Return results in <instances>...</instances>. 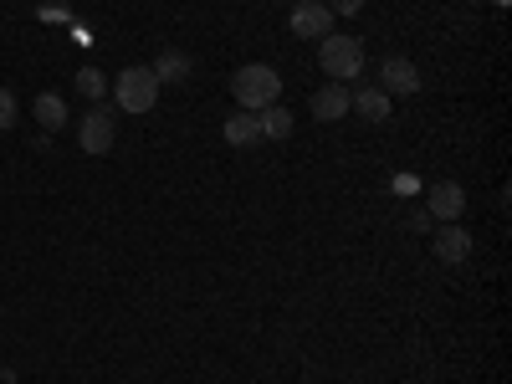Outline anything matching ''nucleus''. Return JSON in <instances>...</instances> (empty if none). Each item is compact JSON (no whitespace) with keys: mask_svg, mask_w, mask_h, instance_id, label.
<instances>
[{"mask_svg":"<svg viewBox=\"0 0 512 384\" xmlns=\"http://www.w3.org/2000/svg\"><path fill=\"white\" fill-rule=\"evenodd\" d=\"M379 93H400V98H410V93H420V72H415V62L410 57H384V67H379Z\"/></svg>","mask_w":512,"mask_h":384,"instance_id":"nucleus-6","label":"nucleus"},{"mask_svg":"<svg viewBox=\"0 0 512 384\" xmlns=\"http://www.w3.org/2000/svg\"><path fill=\"white\" fill-rule=\"evenodd\" d=\"M16 93L11 88H0V134H11V128H16Z\"/></svg>","mask_w":512,"mask_h":384,"instance_id":"nucleus-16","label":"nucleus"},{"mask_svg":"<svg viewBox=\"0 0 512 384\" xmlns=\"http://www.w3.org/2000/svg\"><path fill=\"white\" fill-rule=\"evenodd\" d=\"M226 144H236V149L262 144V123H256V113H231L226 118Z\"/></svg>","mask_w":512,"mask_h":384,"instance_id":"nucleus-11","label":"nucleus"},{"mask_svg":"<svg viewBox=\"0 0 512 384\" xmlns=\"http://www.w3.org/2000/svg\"><path fill=\"white\" fill-rule=\"evenodd\" d=\"M256 123H262V139H287V134H292V113H287L282 103L262 108V113H256Z\"/></svg>","mask_w":512,"mask_h":384,"instance_id":"nucleus-14","label":"nucleus"},{"mask_svg":"<svg viewBox=\"0 0 512 384\" xmlns=\"http://www.w3.org/2000/svg\"><path fill=\"white\" fill-rule=\"evenodd\" d=\"M349 108H354V93H349V82H328V88H318V93H313V113H318L323 123H338V118H349Z\"/></svg>","mask_w":512,"mask_h":384,"instance_id":"nucleus-8","label":"nucleus"},{"mask_svg":"<svg viewBox=\"0 0 512 384\" xmlns=\"http://www.w3.org/2000/svg\"><path fill=\"white\" fill-rule=\"evenodd\" d=\"M113 98H118L123 113H154V103H159V82H154L149 67H123Z\"/></svg>","mask_w":512,"mask_h":384,"instance_id":"nucleus-3","label":"nucleus"},{"mask_svg":"<svg viewBox=\"0 0 512 384\" xmlns=\"http://www.w3.org/2000/svg\"><path fill=\"white\" fill-rule=\"evenodd\" d=\"M113 139H118V123H113V108H103V103L77 123V144H82V154H113Z\"/></svg>","mask_w":512,"mask_h":384,"instance_id":"nucleus-4","label":"nucleus"},{"mask_svg":"<svg viewBox=\"0 0 512 384\" xmlns=\"http://www.w3.org/2000/svg\"><path fill=\"white\" fill-rule=\"evenodd\" d=\"M323 6H328L333 16H359V11H364V0H323Z\"/></svg>","mask_w":512,"mask_h":384,"instance_id":"nucleus-17","label":"nucleus"},{"mask_svg":"<svg viewBox=\"0 0 512 384\" xmlns=\"http://www.w3.org/2000/svg\"><path fill=\"white\" fill-rule=\"evenodd\" d=\"M349 113H359L364 123H384V118H390V93H379V88H359Z\"/></svg>","mask_w":512,"mask_h":384,"instance_id":"nucleus-12","label":"nucleus"},{"mask_svg":"<svg viewBox=\"0 0 512 384\" xmlns=\"http://www.w3.org/2000/svg\"><path fill=\"white\" fill-rule=\"evenodd\" d=\"M149 72H154V82H159V88H175V82H190L195 62H190L185 52H159Z\"/></svg>","mask_w":512,"mask_h":384,"instance_id":"nucleus-10","label":"nucleus"},{"mask_svg":"<svg viewBox=\"0 0 512 384\" xmlns=\"http://www.w3.org/2000/svg\"><path fill=\"white\" fill-rule=\"evenodd\" d=\"M318 62L333 82H354L364 72V47H359V36H344V31H328L318 41Z\"/></svg>","mask_w":512,"mask_h":384,"instance_id":"nucleus-2","label":"nucleus"},{"mask_svg":"<svg viewBox=\"0 0 512 384\" xmlns=\"http://www.w3.org/2000/svg\"><path fill=\"white\" fill-rule=\"evenodd\" d=\"M231 93L246 113H262L272 103H282V72L272 62H246L236 77H231Z\"/></svg>","mask_w":512,"mask_h":384,"instance_id":"nucleus-1","label":"nucleus"},{"mask_svg":"<svg viewBox=\"0 0 512 384\" xmlns=\"http://www.w3.org/2000/svg\"><path fill=\"white\" fill-rule=\"evenodd\" d=\"M436 256H441V262L446 267H461L466 262V256H472V231H466V226H456V221H441V231H436Z\"/></svg>","mask_w":512,"mask_h":384,"instance_id":"nucleus-7","label":"nucleus"},{"mask_svg":"<svg viewBox=\"0 0 512 384\" xmlns=\"http://www.w3.org/2000/svg\"><path fill=\"white\" fill-rule=\"evenodd\" d=\"M77 93H82V98H93V103H98V98L108 93V77H103L98 67H82V72H77Z\"/></svg>","mask_w":512,"mask_h":384,"instance_id":"nucleus-15","label":"nucleus"},{"mask_svg":"<svg viewBox=\"0 0 512 384\" xmlns=\"http://www.w3.org/2000/svg\"><path fill=\"white\" fill-rule=\"evenodd\" d=\"M466 210V190L456 185V180H441L436 190H431V205H425V216L431 221H456Z\"/></svg>","mask_w":512,"mask_h":384,"instance_id":"nucleus-9","label":"nucleus"},{"mask_svg":"<svg viewBox=\"0 0 512 384\" xmlns=\"http://www.w3.org/2000/svg\"><path fill=\"white\" fill-rule=\"evenodd\" d=\"M287 26H292V36H303V41H323L333 31V11L323 6V0H297Z\"/></svg>","mask_w":512,"mask_h":384,"instance_id":"nucleus-5","label":"nucleus"},{"mask_svg":"<svg viewBox=\"0 0 512 384\" xmlns=\"http://www.w3.org/2000/svg\"><path fill=\"white\" fill-rule=\"evenodd\" d=\"M31 113H36V123L47 128V134H57V128L67 123V103H62L57 93H41V98L31 103Z\"/></svg>","mask_w":512,"mask_h":384,"instance_id":"nucleus-13","label":"nucleus"}]
</instances>
